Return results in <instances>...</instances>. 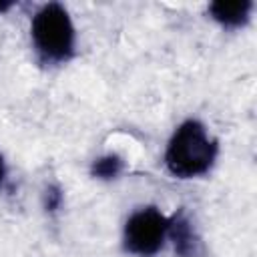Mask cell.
Masks as SVG:
<instances>
[{
	"instance_id": "6da1fadb",
	"label": "cell",
	"mask_w": 257,
	"mask_h": 257,
	"mask_svg": "<svg viewBox=\"0 0 257 257\" xmlns=\"http://www.w3.org/2000/svg\"><path fill=\"white\" fill-rule=\"evenodd\" d=\"M217 157V141L209 137L199 120H185L171 137L165 163L171 175L193 179L209 173Z\"/></svg>"
},
{
	"instance_id": "7a4b0ae2",
	"label": "cell",
	"mask_w": 257,
	"mask_h": 257,
	"mask_svg": "<svg viewBox=\"0 0 257 257\" xmlns=\"http://www.w3.org/2000/svg\"><path fill=\"white\" fill-rule=\"evenodd\" d=\"M32 42L46 62H64L74 52V28L68 12L60 4L42 6L32 18Z\"/></svg>"
},
{
	"instance_id": "3957f363",
	"label": "cell",
	"mask_w": 257,
	"mask_h": 257,
	"mask_svg": "<svg viewBox=\"0 0 257 257\" xmlns=\"http://www.w3.org/2000/svg\"><path fill=\"white\" fill-rule=\"evenodd\" d=\"M169 219L155 207L135 211L124 225V247L139 257H153L165 243Z\"/></svg>"
},
{
	"instance_id": "277c9868",
	"label": "cell",
	"mask_w": 257,
	"mask_h": 257,
	"mask_svg": "<svg viewBox=\"0 0 257 257\" xmlns=\"http://www.w3.org/2000/svg\"><path fill=\"white\" fill-rule=\"evenodd\" d=\"M167 235L173 241L175 253L179 257H199L201 255V237L197 235L193 223L185 213H179L169 219Z\"/></svg>"
},
{
	"instance_id": "5b68a950",
	"label": "cell",
	"mask_w": 257,
	"mask_h": 257,
	"mask_svg": "<svg viewBox=\"0 0 257 257\" xmlns=\"http://www.w3.org/2000/svg\"><path fill=\"white\" fill-rule=\"evenodd\" d=\"M251 8H253V4L247 2V0H241V2H213L209 6V12L221 26L237 28V26H243L249 20Z\"/></svg>"
},
{
	"instance_id": "8992f818",
	"label": "cell",
	"mask_w": 257,
	"mask_h": 257,
	"mask_svg": "<svg viewBox=\"0 0 257 257\" xmlns=\"http://www.w3.org/2000/svg\"><path fill=\"white\" fill-rule=\"evenodd\" d=\"M90 173H92V177L102 179V181L116 179V177L122 173V159H120L118 155H104V157H98V159L92 163Z\"/></svg>"
},
{
	"instance_id": "52a82bcc",
	"label": "cell",
	"mask_w": 257,
	"mask_h": 257,
	"mask_svg": "<svg viewBox=\"0 0 257 257\" xmlns=\"http://www.w3.org/2000/svg\"><path fill=\"white\" fill-rule=\"evenodd\" d=\"M60 205H62V191L58 189V187H48L46 189V193H44V207H46V211H56V209H60Z\"/></svg>"
},
{
	"instance_id": "ba28073f",
	"label": "cell",
	"mask_w": 257,
	"mask_h": 257,
	"mask_svg": "<svg viewBox=\"0 0 257 257\" xmlns=\"http://www.w3.org/2000/svg\"><path fill=\"white\" fill-rule=\"evenodd\" d=\"M6 181V163H4V157L0 155V187L4 185Z\"/></svg>"
},
{
	"instance_id": "9c48e42d",
	"label": "cell",
	"mask_w": 257,
	"mask_h": 257,
	"mask_svg": "<svg viewBox=\"0 0 257 257\" xmlns=\"http://www.w3.org/2000/svg\"><path fill=\"white\" fill-rule=\"evenodd\" d=\"M10 6H12L10 2H4V4H0V12H6V10L10 8Z\"/></svg>"
}]
</instances>
